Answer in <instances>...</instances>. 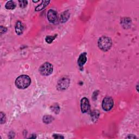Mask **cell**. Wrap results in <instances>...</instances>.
I'll return each instance as SVG.
<instances>
[{"instance_id":"7","label":"cell","mask_w":139,"mask_h":139,"mask_svg":"<svg viewBox=\"0 0 139 139\" xmlns=\"http://www.w3.org/2000/svg\"><path fill=\"white\" fill-rule=\"evenodd\" d=\"M70 84V80L67 78H63L58 82V88L60 90H65L68 88Z\"/></svg>"},{"instance_id":"9","label":"cell","mask_w":139,"mask_h":139,"mask_svg":"<svg viewBox=\"0 0 139 139\" xmlns=\"http://www.w3.org/2000/svg\"><path fill=\"white\" fill-rule=\"evenodd\" d=\"M87 60L86 53H83L80 55L78 59V64L80 67H82L84 65Z\"/></svg>"},{"instance_id":"13","label":"cell","mask_w":139,"mask_h":139,"mask_svg":"<svg viewBox=\"0 0 139 139\" xmlns=\"http://www.w3.org/2000/svg\"><path fill=\"white\" fill-rule=\"evenodd\" d=\"M53 120V118L52 116H50V115H46L44 116L43 117V121L45 123H50L51 122H52Z\"/></svg>"},{"instance_id":"10","label":"cell","mask_w":139,"mask_h":139,"mask_svg":"<svg viewBox=\"0 0 139 139\" xmlns=\"http://www.w3.org/2000/svg\"><path fill=\"white\" fill-rule=\"evenodd\" d=\"M70 17V13L69 11H65L63 12L62 14L61 15L60 17V21L62 23H64V22H66L68 19H69Z\"/></svg>"},{"instance_id":"5","label":"cell","mask_w":139,"mask_h":139,"mask_svg":"<svg viewBox=\"0 0 139 139\" xmlns=\"http://www.w3.org/2000/svg\"><path fill=\"white\" fill-rule=\"evenodd\" d=\"M80 106H81V110L83 113H86L88 112L90 109V103L88 99L84 97L82 99L80 102Z\"/></svg>"},{"instance_id":"19","label":"cell","mask_w":139,"mask_h":139,"mask_svg":"<svg viewBox=\"0 0 139 139\" xmlns=\"http://www.w3.org/2000/svg\"><path fill=\"white\" fill-rule=\"evenodd\" d=\"M53 137L54 138H64V136L61 135H59L58 134H54L53 135Z\"/></svg>"},{"instance_id":"4","label":"cell","mask_w":139,"mask_h":139,"mask_svg":"<svg viewBox=\"0 0 139 139\" xmlns=\"http://www.w3.org/2000/svg\"><path fill=\"white\" fill-rule=\"evenodd\" d=\"M102 106L104 110L106 111L110 110L114 106V101L112 98L110 97L104 98L103 100Z\"/></svg>"},{"instance_id":"8","label":"cell","mask_w":139,"mask_h":139,"mask_svg":"<svg viewBox=\"0 0 139 139\" xmlns=\"http://www.w3.org/2000/svg\"><path fill=\"white\" fill-rule=\"evenodd\" d=\"M24 30V26L22 22L20 21H17L15 25V32L18 35H20L22 34Z\"/></svg>"},{"instance_id":"3","label":"cell","mask_w":139,"mask_h":139,"mask_svg":"<svg viewBox=\"0 0 139 139\" xmlns=\"http://www.w3.org/2000/svg\"><path fill=\"white\" fill-rule=\"evenodd\" d=\"M53 67L52 65L49 63H45L39 68V72L43 76H50L53 72Z\"/></svg>"},{"instance_id":"20","label":"cell","mask_w":139,"mask_h":139,"mask_svg":"<svg viewBox=\"0 0 139 139\" xmlns=\"http://www.w3.org/2000/svg\"><path fill=\"white\" fill-rule=\"evenodd\" d=\"M127 138H136V136H134V135H129V136H128L127 137Z\"/></svg>"},{"instance_id":"2","label":"cell","mask_w":139,"mask_h":139,"mask_svg":"<svg viewBox=\"0 0 139 139\" xmlns=\"http://www.w3.org/2000/svg\"><path fill=\"white\" fill-rule=\"evenodd\" d=\"M98 47L103 51H108L112 45V41L110 38L107 37H102L99 38L98 42Z\"/></svg>"},{"instance_id":"12","label":"cell","mask_w":139,"mask_h":139,"mask_svg":"<svg viewBox=\"0 0 139 139\" xmlns=\"http://www.w3.org/2000/svg\"><path fill=\"white\" fill-rule=\"evenodd\" d=\"M16 7V5L15 2L13 1H9L7 2V4H6L5 8L7 9H10V10H12V9H14Z\"/></svg>"},{"instance_id":"17","label":"cell","mask_w":139,"mask_h":139,"mask_svg":"<svg viewBox=\"0 0 139 139\" xmlns=\"http://www.w3.org/2000/svg\"><path fill=\"white\" fill-rule=\"evenodd\" d=\"M52 110L56 113V114H58V112H59V106H58V105H54L52 106Z\"/></svg>"},{"instance_id":"15","label":"cell","mask_w":139,"mask_h":139,"mask_svg":"<svg viewBox=\"0 0 139 139\" xmlns=\"http://www.w3.org/2000/svg\"><path fill=\"white\" fill-rule=\"evenodd\" d=\"M19 3L20 7L22 8L26 7L28 4V2L27 1H19Z\"/></svg>"},{"instance_id":"1","label":"cell","mask_w":139,"mask_h":139,"mask_svg":"<svg viewBox=\"0 0 139 139\" xmlns=\"http://www.w3.org/2000/svg\"><path fill=\"white\" fill-rule=\"evenodd\" d=\"M15 85L20 89L27 88L31 83L30 77L27 75H21L18 77L15 80Z\"/></svg>"},{"instance_id":"6","label":"cell","mask_w":139,"mask_h":139,"mask_svg":"<svg viewBox=\"0 0 139 139\" xmlns=\"http://www.w3.org/2000/svg\"><path fill=\"white\" fill-rule=\"evenodd\" d=\"M47 19L51 23H55L57 21V12L53 10V9H50L48 11L47 13Z\"/></svg>"},{"instance_id":"18","label":"cell","mask_w":139,"mask_h":139,"mask_svg":"<svg viewBox=\"0 0 139 139\" xmlns=\"http://www.w3.org/2000/svg\"><path fill=\"white\" fill-rule=\"evenodd\" d=\"M7 29L6 28V27H3L2 26L1 27V34L5 33V32H7Z\"/></svg>"},{"instance_id":"11","label":"cell","mask_w":139,"mask_h":139,"mask_svg":"<svg viewBox=\"0 0 139 139\" xmlns=\"http://www.w3.org/2000/svg\"><path fill=\"white\" fill-rule=\"evenodd\" d=\"M49 3H50L49 1H42L41 4L39 5L38 7L36 8V9H35V11H40L43 10V9H44L45 7H46V6L48 5V4H49Z\"/></svg>"},{"instance_id":"16","label":"cell","mask_w":139,"mask_h":139,"mask_svg":"<svg viewBox=\"0 0 139 139\" xmlns=\"http://www.w3.org/2000/svg\"><path fill=\"white\" fill-rule=\"evenodd\" d=\"M0 119H1V123L3 124L5 123L6 121V115L3 113L2 112H1L0 114Z\"/></svg>"},{"instance_id":"21","label":"cell","mask_w":139,"mask_h":139,"mask_svg":"<svg viewBox=\"0 0 139 139\" xmlns=\"http://www.w3.org/2000/svg\"><path fill=\"white\" fill-rule=\"evenodd\" d=\"M137 88H138V85H137V86H136V89H137V91H138V89H137Z\"/></svg>"},{"instance_id":"14","label":"cell","mask_w":139,"mask_h":139,"mask_svg":"<svg viewBox=\"0 0 139 139\" xmlns=\"http://www.w3.org/2000/svg\"><path fill=\"white\" fill-rule=\"evenodd\" d=\"M57 35H56L55 36H47L46 39H45V40H46V43L48 44H51L52 42L53 41V40L55 39Z\"/></svg>"}]
</instances>
